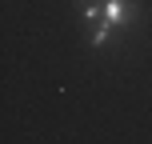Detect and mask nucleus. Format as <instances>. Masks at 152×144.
Listing matches in <instances>:
<instances>
[{"instance_id": "f03ea898", "label": "nucleus", "mask_w": 152, "mask_h": 144, "mask_svg": "<svg viewBox=\"0 0 152 144\" xmlns=\"http://www.w3.org/2000/svg\"><path fill=\"white\" fill-rule=\"evenodd\" d=\"M80 4H92V0H80Z\"/></svg>"}, {"instance_id": "f257e3e1", "label": "nucleus", "mask_w": 152, "mask_h": 144, "mask_svg": "<svg viewBox=\"0 0 152 144\" xmlns=\"http://www.w3.org/2000/svg\"><path fill=\"white\" fill-rule=\"evenodd\" d=\"M132 16H136V4L132 0H104V16L100 20L108 28H124V24H132Z\"/></svg>"}]
</instances>
